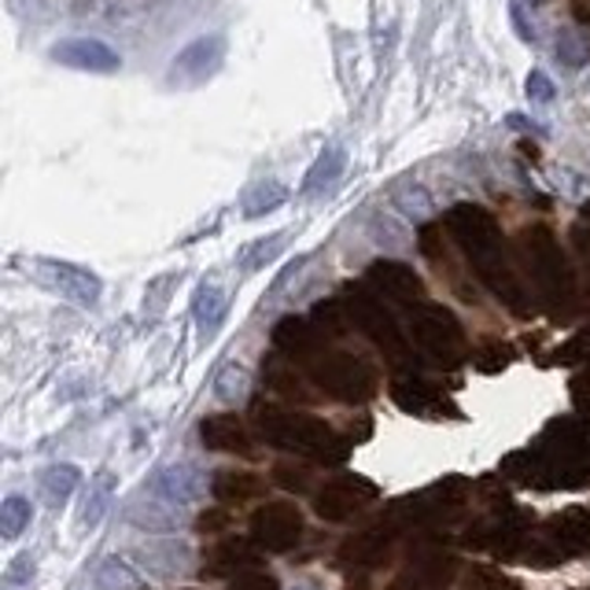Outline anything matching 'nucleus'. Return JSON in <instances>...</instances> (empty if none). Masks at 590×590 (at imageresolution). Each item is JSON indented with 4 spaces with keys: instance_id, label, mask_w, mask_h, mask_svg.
Instances as JSON below:
<instances>
[{
    "instance_id": "obj_3",
    "label": "nucleus",
    "mask_w": 590,
    "mask_h": 590,
    "mask_svg": "<svg viewBox=\"0 0 590 590\" xmlns=\"http://www.w3.org/2000/svg\"><path fill=\"white\" fill-rule=\"evenodd\" d=\"M222 63H226V37L203 34V37H196L192 45H185V49L171 60L166 86L171 89H196V86H203V81H211Z\"/></svg>"
},
{
    "instance_id": "obj_20",
    "label": "nucleus",
    "mask_w": 590,
    "mask_h": 590,
    "mask_svg": "<svg viewBox=\"0 0 590 590\" xmlns=\"http://www.w3.org/2000/svg\"><path fill=\"white\" fill-rule=\"evenodd\" d=\"M554 531L561 542L573 547H590V510H568L565 517L554 520Z\"/></svg>"
},
{
    "instance_id": "obj_7",
    "label": "nucleus",
    "mask_w": 590,
    "mask_h": 590,
    "mask_svg": "<svg viewBox=\"0 0 590 590\" xmlns=\"http://www.w3.org/2000/svg\"><path fill=\"white\" fill-rule=\"evenodd\" d=\"M49 60L81 74H115L122 67V55L100 37H67V41L52 45Z\"/></svg>"
},
{
    "instance_id": "obj_29",
    "label": "nucleus",
    "mask_w": 590,
    "mask_h": 590,
    "mask_svg": "<svg viewBox=\"0 0 590 590\" xmlns=\"http://www.w3.org/2000/svg\"><path fill=\"white\" fill-rule=\"evenodd\" d=\"M484 590H524V587L513 583V579H505V576H487V579H484Z\"/></svg>"
},
{
    "instance_id": "obj_10",
    "label": "nucleus",
    "mask_w": 590,
    "mask_h": 590,
    "mask_svg": "<svg viewBox=\"0 0 590 590\" xmlns=\"http://www.w3.org/2000/svg\"><path fill=\"white\" fill-rule=\"evenodd\" d=\"M396 402L410 414H420V417H443L447 414V396H439L436 388L428 384H396Z\"/></svg>"
},
{
    "instance_id": "obj_25",
    "label": "nucleus",
    "mask_w": 590,
    "mask_h": 590,
    "mask_svg": "<svg viewBox=\"0 0 590 590\" xmlns=\"http://www.w3.org/2000/svg\"><path fill=\"white\" fill-rule=\"evenodd\" d=\"M229 590H280V587H277V576L259 573V568H248V573L233 576Z\"/></svg>"
},
{
    "instance_id": "obj_15",
    "label": "nucleus",
    "mask_w": 590,
    "mask_h": 590,
    "mask_svg": "<svg viewBox=\"0 0 590 590\" xmlns=\"http://www.w3.org/2000/svg\"><path fill=\"white\" fill-rule=\"evenodd\" d=\"M255 565H259V554L243 539H226L211 557V573H222V576H240Z\"/></svg>"
},
{
    "instance_id": "obj_28",
    "label": "nucleus",
    "mask_w": 590,
    "mask_h": 590,
    "mask_svg": "<svg viewBox=\"0 0 590 590\" xmlns=\"http://www.w3.org/2000/svg\"><path fill=\"white\" fill-rule=\"evenodd\" d=\"M226 524H229V513H226V510H208V513H200L196 528H200L203 536H214V531H222Z\"/></svg>"
},
{
    "instance_id": "obj_8",
    "label": "nucleus",
    "mask_w": 590,
    "mask_h": 590,
    "mask_svg": "<svg viewBox=\"0 0 590 590\" xmlns=\"http://www.w3.org/2000/svg\"><path fill=\"white\" fill-rule=\"evenodd\" d=\"M200 439L208 451H218V454H240L248 457L255 451V439H251L248 425L237 417V414H214L200 425Z\"/></svg>"
},
{
    "instance_id": "obj_18",
    "label": "nucleus",
    "mask_w": 590,
    "mask_h": 590,
    "mask_svg": "<svg viewBox=\"0 0 590 590\" xmlns=\"http://www.w3.org/2000/svg\"><path fill=\"white\" fill-rule=\"evenodd\" d=\"M288 200V189L277 181H259L243 192V218H262V214L277 211Z\"/></svg>"
},
{
    "instance_id": "obj_1",
    "label": "nucleus",
    "mask_w": 590,
    "mask_h": 590,
    "mask_svg": "<svg viewBox=\"0 0 590 590\" xmlns=\"http://www.w3.org/2000/svg\"><path fill=\"white\" fill-rule=\"evenodd\" d=\"M255 425L266 443H274L288 454L311 457V462L322 465L348 462V439L336 432L332 425H325L322 417L296 414V410H280V406H259Z\"/></svg>"
},
{
    "instance_id": "obj_12",
    "label": "nucleus",
    "mask_w": 590,
    "mask_h": 590,
    "mask_svg": "<svg viewBox=\"0 0 590 590\" xmlns=\"http://www.w3.org/2000/svg\"><path fill=\"white\" fill-rule=\"evenodd\" d=\"M211 491H214V499H218V502H226V505H243V502L255 499V494L262 491V480H259L255 473L226 469V473L214 476Z\"/></svg>"
},
{
    "instance_id": "obj_30",
    "label": "nucleus",
    "mask_w": 590,
    "mask_h": 590,
    "mask_svg": "<svg viewBox=\"0 0 590 590\" xmlns=\"http://www.w3.org/2000/svg\"><path fill=\"white\" fill-rule=\"evenodd\" d=\"M343 590H373V587H369V579H348V587Z\"/></svg>"
},
{
    "instance_id": "obj_4",
    "label": "nucleus",
    "mask_w": 590,
    "mask_h": 590,
    "mask_svg": "<svg viewBox=\"0 0 590 590\" xmlns=\"http://www.w3.org/2000/svg\"><path fill=\"white\" fill-rule=\"evenodd\" d=\"M303 513L292 502H266L262 510H255L251 517V539L255 547H262L266 554H288L299 547L303 539Z\"/></svg>"
},
{
    "instance_id": "obj_13",
    "label": "nucleus",
    "mask_w": 590,
    "mask_h": 590,
    "mask_svg": "<svg viewBox=\"0 0 590 590\" xmlns=\"http://www.w3.org/2000/svg\"><path fill=\"white\" fill-rule=\"evenodd\" d=\"M343 166H348V152L343 148H325L322 155L314 159V166L306 171L303 177V196H317V192H325L329 185H336V177L343 174Z\"/></svg>"
},
{
    "instance_id": "obj_14",
    "label": "nucleus",
    "mask_w": 590,
    "mask_h": 590,
    "mask_svg": "<svg viewBox=\"0 0 590 590\" xmlns=\"http://www.w3.org/2000/svg\"><path fill=\"white\" fill-rule=\"evenodd\" d=\"M152 491L171 502H189L200 494V473L189 469V465H171L152 480Z\"/></svg>"
},
{
    "instance_id": "obj_23",
    "label": "nucleus",
    "mask_w": 590,
    "mask_h": 590,
    "mask_svg": "<svg viewBox=\"0 0 590 590\" xmlns=\"http://www.w3.org/2000/svg\"><path fill=\"white\" fill-rule=\"evenodd\" d=\"M111 487H115V476H108V473L100 476L97 487H92V502H86V510H81V520H86L89 528L104 517V505L111 502Z\"/></svg>"
},
{
    "instance_id": "obj_2",
    "label": "nucleus",
    "mask_w": 590,
    "mask_h": 590,
    "mask_svg": "<svg viewBox=\"0 0 590 590\" xmlns=\"http://www.w3.org/2000/svg\"><path fill=\"white\" fill-rule=\"evenodd\" d=\"M30 274H34L37 285H45L49 292L71 299V303H78V306H97V303H100V292H104L100 277L92 274V269L78 266V262L34 259V262H30Z\"/></svg>"
},
{
    "instance_id": "obj_26",
    "label": "nucleus",
    "mask_w": 590,
    "mask_h": 590,
    "mask_svg": "<svg viewBox=\"0 0 590 590\" xmlns=\"http://www.w3.org/2000/svg\"><path fill=\"white\" fill-rule=\"evenodd\" d=\"M274 480L285 487V491H306L311 487V473L306 469H296V465H277V473H274Z\"/></svg>"
},
{
    "instance_id": "obj_19",
    "label": "nucleus",
    "mask_w": 590,
    "mask_h": 590,
    "mask_svg": "<svg viewBox=\"0 0 590 590\" xmlns=\"http://www.w3.org/2000/svg\"><path fill=\"white\" fill-rule=\"evenodd\" d=\"M30 517H34L30 502H26L23 494H8L4 505H0V536L8 542L18 539L26 531V524H30Z\"/></svg>"
},
{
    "instance_id": "obj_9",
    "label": "nucleus",
    "mask_w": 590,
    "mask_h": 590,
    "mask_svg": "<svg viewBox=\"0 0 590 590\" xmlns=\"http://www.w3.org/2000/svg\"><path fill=\"white\" fill-rule=\"evenodd\" d=\"M417 336H420V343H425V348L436 354V359L454 362L457 343H462V332H457V325L443 311H432V317H420V322H417Z\"/></svg>"
},
{
    "instance_id": "obj_21",
    "label": "nucleus",
    "mask_w": 590,
    "mask_h": 590,
    "mask_svg": "<svg viewBox=\"0 0 590 590\" xmlns=\"http://www.w3.org/2000/svg\"><path fill=\"white\" fill-rule=\"evenodd\" d=\"M243 391H248V369L237 362L222 365L218 377H214V396L222 402H237V399H243Z\"/></svg>"
},
{
    "instance_id": "obj_24",
    "label": "nucleus",
    "mask_w": 590,
    "mask_h": 590,
    "mask_svg": "<svg viewBox=\"0 0 590 590\" xmlns=\"http://www.w3.org/2000/svg\"><path fill=\"white\" fill-rule=\"evenodd\" d=\"M524 89H528V97L536 100L539 108L554 104V97H557L554 81H550V78H547V74H542V71H531V74H528V81H524Z\"/></svg>"
},
{
    "instance_id": "obj_5",
    "label": "nucleus",
    "mask_w": 590,
    "mask_h": 590,
    "mask_svg": "<svg viewBox=\"0 0 590 590\" xmlns=\"http://www.w3.org/2000/svg\"><path fill=\"white\" fill-rule=\"evenodd\" d=\"M314 380L322 391H329L332 399H343V402H362L377 391V377H373V369L369 365H362L359 359H351V354H336V359L317 362Z\"/></svg>"
},
{
    "instance_id": "obj_16",
    "label": "nucleus",
    "mask_w": 590,
    "mask_h": 590,
    "mask_svg": "<svg viewBox=\"0 0 590 590\" xmlns=\"http://www.w3.org/2000/svg\"><path fill=\"white\" fill-rule=\"evenodd\" d=\"M78 480H81V473L74 469V465H49V469L37 476V487H41V494L49 505H63L71 499L74 487H78Z\"/></svg>"
},
{
    "instance_id": "obj_6",
    "label": "nucleus",
    "mask_w": 590,
    "mask_h": 590,
    "mask_svg": "<svg viewBox=\"0 0 590 590\" xmlns=\"http://www.w3.org/2000/svg\"><path fill=\"white\" fill-rule=\"evenodd\" d=\"M373 502H377V487L369 480H362V476H340V480L325 484L322 491L314 494V513L322 520L343 524Z\"/></svg>"
},
{
    "instance_id": "obj_11",
    "label": "nucleus",
    "mask_w": 590,
    "mask_h": 590,
    "mask_svg": "<svg viewBox=\"0 0 590 590\" xmlns=\"http://www.w3.org/2000/svg\"><path fill=\"white\" fill-rule=\"evenodd\" d=\"M226 292L218 285H200V292L192 299V314H196V325H200V336H214L218 325L226 322Z\"/></svg>"
},
{
    "instance_id": "obj_22",
    "label": "nucleus",
    "mask_w": 590,
    "mask_h": 590,
    "mask_svg": "<svg viewBox=\"0 0 590 590\" xmlns=\"http://www.w3.org/2000/svg\"><path fill=\"white\" fill-rule=\"evenodd\" d=\"M285 248V233H269V237H262L255 243H248V248L240 251V266L248 269H259V266H266L269 259H277V251Z\"/></svg>"
},
{
    "instance_id": "obj_27",
    "label": "nucleus",
    "mask_w": 590,
    "mask_h": 590,
    "mask_svg": "<svg viewBox=\"0 0 590 590\" xmlns=\"http://www.w3.org/2000/svg\"><path fill=\"white\" fill-rule=\"evenodd\" d=\"M510 18H513V26H517V37H520L524 45L536 41V26L524 18V4H520V0H510Z\"/></svg>"
},
{
    "instance_id": "obj_17",
    "label": "nucleus",
    "mask_w": 590,
    "mask_h": 590,
    "mask_svg": "<svg viewBox=\"0 0 590 590\" xmlns=\"http://www.w3.org/2000/svg\"><path fill=\"white\" fill-rule=\"evenodd\" d=\"M388 547H391V531H384V528H377V531H365V536H359V539H351L348 547V561H354V565H365V568H373V565H380L384 557H388Z\"/></svg>"
}]
</instances>
